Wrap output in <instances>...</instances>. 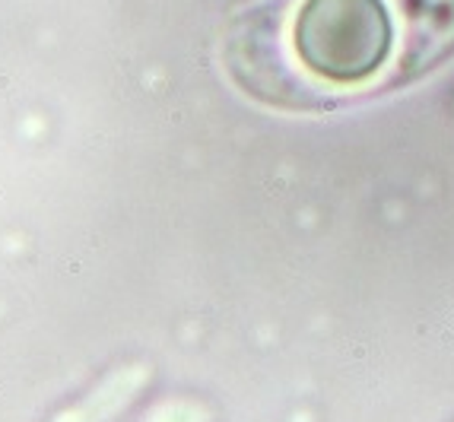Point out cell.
<instances>
[{
    "mask_svg": "<svg viewBox=\"0 0 454 422\" xmlns=\"http://www.w3.org/2000/svg\"><path fill=\"white\" fill-rule=\"evenodd\" d=\"M454 58V0H267L229 45L251 96L333 108L407 86Z\"/></svg>",
    "mask_w": 454,
    "mask_h": 422,
    "instance_id": "cell-1",
    "label": "cell"
}]
</instances>
